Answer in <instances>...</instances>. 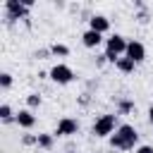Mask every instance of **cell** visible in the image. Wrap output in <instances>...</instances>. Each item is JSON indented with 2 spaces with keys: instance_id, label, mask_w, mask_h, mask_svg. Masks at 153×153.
<instances>
[{
  "instance_id": "e0dca14e",
  "label": "cell",
  "mask_w": 153,
  "mask_h": 153,
  "mask_svg": "<svg viewBox=\"0 0 153 153\" xmlns=\"http://www.w3.org/2000/svg\"><path fill=\"white\" fill-rule=\"evenodd\" d=\"M131 110H134L131 100H120V112H131Z\"/></svg>"
},
{
  "instance_id": "ffe728a7",
  "label": "cell",
  "mask_w": 153,
  "mask_h": 153,
  "mask_svg": "<svg viewBox=\"0 0 153 153\" xmlns=\"http://www.w3.org/2000/svg\"><path fill=\"white\" fill-rule=\"evenodd\" d=\"M148 117H151V122H153V105L148 108Z\"/></svg>"
},
{
  "instance_id": "8fae6325",
  "label": "cell",
  "mask_w": 153,
  "mask_h": 153,
  "mask_svg": "<svg viewBox=\"0 0 153 153\" xmlns=\"http://www.w3.org/2000/svg\"><path fill=\"white\" fill-rule=\"evenodd\" d=\"M115 67H117L122 74H131V72H134V67H136V62H134V60H129V57L124 55V57H120V60L115 62Z\"/></svg>"
},
{
  "instance_id": "9c48e42d",
  "label": "cell",
  "mask_w": 153,
  "mask_h": 153,
  "mask_svg": "<svg viewBox=\"0 0 153 153\" xmlns=\"http://www.w3.org/2000/svg\"><path fill=\"white\" fill-rule=\"evenodd\" d=\"M22 129H31L33 124H36V115L31 112V110H19L17 112V120H14Z\"/></svg>"
},
{
  "instance_id": "277c9868",
  "label": "cell",
  "mask_w": 153,
  "mask_h": 153,
  "mask_svg": "<svg viewBox=\"0 0 153 153\" xmlns=\"http://www.w3.org/2000/svg\"><path fill=\"white\" fill-rule=\"evenodd\" d=\"M5 12H7V19L10 22L26 19L29 17V5L24 0H5Z\"/></svg>"
},
{
  "instance_id": "30bf717a",
  "label": "cell",
  "mask_w": 153,
  "mask_h": 153,
  "mask_svg": "<svg viewBox=\"0 0 153 153\" xmlns=\"http://www.w3.org/2000/svg\"><path fill=\"white\" fill-rule=\"evenodd\" d=\"M81 43L86 45V48H98L100 43H103V33H98V31H84V36H81Z\"/></svg>"
},
{
  "instance_id": "9a60e30c",
  "label": "cell",
  "mask_w": 153,
  "mask_h": 153,
  "mask_svg": "<svg viewBox=\"0 0 153 153\" xmlns=\"http://www.w3.org/2000/svg\"><path fill=\"white\" fill-rule=\"evenodd\" d=\"M0 86H2V88H10V86H12V74H10V72H2V74H0Z\"/></svg>"
},
{
  "instance_id": "d6986e66",
  "label": "cell",
  "mask_w": 153,
  "mask_h": 153,
  "mask_svg": "<svg viewBox=\"0 0 153 153\" xmlns=\"http://www.w3.org/2000/svg\"><path fill=\"white\" fill-rule=\"evenodd\" d=\"M134 153H153V148H151V146H139Z\"/></svg>"
},
{
  "instance_id": "ba28073f",
  "label": "cell",
  "mask_w": 153,
  "mask_h": 153,
  "mask_svg": "<svg viewBox=\"0 0 153 153\" xmlns=\"http://www.w3.org/2000/svg\"><path fill=\"white\" fill-rule=\"evenodd\" d=\"M88 29H91V31H98V33H105V31L110 29V19L103 17V14H93V17L88 19Z\"/></svg>"
},
{
  "instance_id": "5b68a950",
  "label": "cell",
  "mask_w": 153,
  "mask_h": 153,
  "mask_svg": "<svg viewBox=\"0 0 153 153\" xmlns=\"http://www.w3.org/2000/svg\"><path fill=\"white\" fill-rule=\"evenodd\" d=\"M50 79H53L55 84H69V81L74 79V72H72V67H67V65H55V67L50 69Z\"/></svg>"
},
{
  "instance_id": "2e32d148",
  "label": "cell",
  "mask_w": 153,
  "mask_h": 153,
  "mask_svg": "<svg viewBox=\"0 0 153 153\" xmlns=\"http://www.w3.org/2000/svg\"><path fill=\"white\" fill-rule=\"evenodd\" d=\"M26 103H29V108H38L41 105V96L38 93H29L26 96Z\"/></svg>"
},
{
  "instance_id": "8992f818",
  "label": "cell",
  "mask_w": 153,
  "mask_h": 153,
  "mask_svg": "<svg viewBox=\"0 0 153 153\" xmlns=\"http://www.w3.org/2000/svg\"><path fill=\"white\" fill-rule=\"evenodd\" d=\"M76 131H79V122L72 120V117H62V120L57 122V127H55V134H57V136H72V134H76Z\"/></svg>"
},
{
  "instance_id": "3957f363",
  "label": "cell",
  "mask_w": 153,
  "mask_h": 153,
  "mask_svg": "<svg viewBox=\"0 0 153 153\" xmlns=\"http://www.w3.org/2000/svg\"><path fill=\"white\" fill-rule=\"evenodd\" d=\"M117 115H100L96 122H93V127H91V134L93 136H98V139H103V136H112L117 129Z\"/></svg>"
},
{
  "instance_id": "5bb4252c",
  "label": "cell",
  "mask_w": 153,
  "mask_h": 153,
  "mask_svg": "<svg viewBox=\"0 0 153 153\" xmlns=\"http://www.w3.org/2000/svg\"><path fill=\"white\" fill-rule=\"evenodd\" d=\"M50 53H53V55L65 57V55H69V48H67L65 43H53V45H50Z\"/></svg>"
},
{
  "instance_id": "7c38bea8",
  "label": "cell",
  "mask_w": 153,
  "mask_h": 153,
  "mask_svg": "<svg viewBox=\"0 0 153 153\" xmlns=\"http://www.w3.org/2000/svg\"><path fill=\"white\" fill-rule=\"evenodd\" d=\"M36 136H38V146L41 148H45V151L53 148V143H55V136L53 134H36Z\"/></svg>"
},
{
  "instance_id": "52a82bcc",
  "label": "cell",
  "mask_w": 153,
  "mask_h": 153,
  "mask_svg": "<svg viewBox=\"0 0 153 153\" xmlns=\"http://www.w3.org/2000/svg\"><path fill=\"white\" fill-rule=\"evenodd\" d=\"M124 55H127L129 60H134V62H141V60L146 57V48H143V43H139V41H129Z\"/></svg>"
},
{
  "instance_id": "ac0fdd59",
  "label": "cell",
  "mask_w": 153,
  "mask_h": 153,
  "mask_svg": "<svg viewBox=\"0 0 153 153\" xmlns=\"http://www.w3.org/2000/svg\"><path fill=\"white\" fill-rule=\"evenodd\" d=\"M22 143H24V146H33V143L38 146V136H33V134H26V136L22 139Z\"/></svg>"
},
{
  "instance_id": "4fadbf2b",
  "label": "cell",
  "mask_w": 153,
  "mask_h": 153,
  "mask_svg": "<svg viewBox=\"0 0 153 153\" xmlns=\"http://www.w3.org/2000/svg\"><path fill=\"white\" fill-rule=\"evenodd\" d=\"M0 120H2V122H12V120H17V115H12V108H10L7 103L0 105Z\"/></svg>"
},
{
  "instance_id": "7a4b0ae2",
  "label": "cell",
  "mask_w": 153,
  "mask_h": 153,
  "mask_svg": "<svg viewBox=\"0 0 153 153\" xmlns=\"http://www.w3.org/2000/svg\"><path fill=\"white\" fill-rule=\"evenodd\" d=\"M127 45H129V41H124V36L112 33V36L105 41V57H108V62H117V60L127 53Z\"/></svg>"
},
{
  "instance_id": "6da1fadb",
  "label": "cell",
  "mask_w": 153,
  "mask_h": 153,
  "mask_svg": "<svg viewBox=\"0 0 153 153\" xmlns=\"http://www.w3.org/2000/svg\"><path fill=\"white\" fill-rule=\"evenodd\" d=\"M136 141H139V134H136V129H134L131 124H120L117 131L110 136V146H112V148H120V151L134 148Z\"/></svg>"
}]
</instances>
